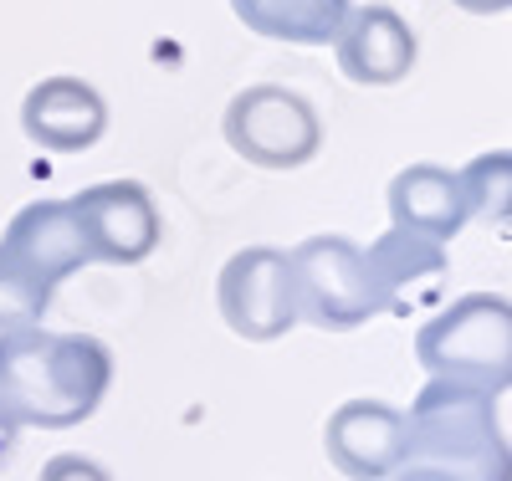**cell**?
Segmentation results:
<instances>
[{
	"label": "cell",
	"mask_w": 512,
	"mask_h": 481,
	"mask_svg": "<svg viewBox=\"0 0 512 481\" xmlns=\"http://www.w3.org/2000/svg\"><path fill=\"white\" fill-rule=\"evenodd\" d=\"M456 185L466 200V221H487L507 231V210H512V154L507 149L477 154L466 169H456Z\"/></svg>",
	"instance_id": "cell-15"
},
{
	"label": "cell",
	"mask_w": 512,
	"mask_h": 481,
	"mask_svg": "<svg viewBox=\"0 0 512 481\" xmlns=\"http://www.w3.org/2000/svg\"><path fill=\"white\" fill-rule=\"evenodd\" d=\"M246 31L287 47H328L349 16V0H231Z\"/></svg>",
	"instance_id": "cell-14"
},
{
	"label": "cell",
	"mask_w": 512,
	"mask_h": 481,
	"mask_svg": "<svg viewBox=\"0 0 512 481\" xmlns=\"http://www.w3.org/2000/svg\"><path fill=\"white\" fill-rule=\"evenodd\" d=\"M52 282H41L36 272H26L21 261L0 246V333L11 328H36L52 308Z\"/></svg>",
	"instance_id": "cell-16"
},
{
	"label": "cell",
	"mask_w": 512,
	"mask_h": 481,
	"mask_svg": "<svg viewBox=\"0 0 512 481\" xmlns=\"http://www.w3.org/2000/svg\"><path fill=\"white\" fill-rule=\"evenodd\" d=\"M72 215L82 226V241H88V261H108V267H139V261L154 256L164 221H159V205L149 195V185L139 180H103L77 190Z\"/></svg>",
	"instance_id": "cell-6"
},
{
	"label": "cell",
	"mask_w": 512,
	"mask_h": 481,
	"mask_svg": "<svg viewBox=\"0 0 512 481\" xmlns=\"http://www.w3.org/2000/svg\"><path fill=\"white\" fill-rule=\"evenodd\" d=\"M221 134L236 159L256 169H303L323 149L318 108L282 82H251L226 103Z\"/></svg>",
	"instance_id": "cell-5"
},
{
	"label": "cell",
	"mask_w": 512,
	"mask_h": 481,
	"mask_svg": "<svg viewBox=\"0 0 512 481\" xmlns=\"http://www.w3.org/2000/svg\"><path fill=\"white\" fill-rule=\"evenodd\" d=\"M26 272H36L41 282L62 287L72 272L88 267V241H82V226L67 200H31L11 215L6 236H0Z\"/></svg>",
	"instance_id": "cell-12"
},
{
	"label": "cell",
	"mask_w": 512,
	"mask_h": 481,
	"mask_svg": "<svg viewBox=\"0 0 512 481\" xmlns=\"http://www.w3.org/2000/svg\"><path fill=\"white\" fill-rule=\"evenodd\" d=\"M113 384V354L93 333L11 328L0 333V405L16 425L72 430L93 420Z\"/></svg>",
	"instance_id": "cell-1"
},
{
	"label": "cell",
	"mask_w": 512,
	"mask_h": 481,
	"mask_svg": "<svg viewBox=\"0 0 512 481\" xmlns=\"http://www.w3.org/2000/svg\"><path fill=\"white\" fill-rule=\"evenodd\" d=\"M364 267H369V287H374V308L410 318L425 302L441 297V287L451 277V256H446V241L390 226L374 246H364Z\"/></svg>",
	"instance_id": "cell-8"
},
{
	"label": "cell",
	"mask_w": 512,
	"mask_h": 481,
	"mask_svg": "<svg viewBox=\"0 0 512 481\" xmlns=\"http://www.w3.org/2000/svg\"><path fill=\"white\" fill-rule=\"evenodd\" d=\"M456 6H461V11H472V16H502L512 0H456Z\"/></svg>",
	"instance_id": "cell-20"
},
{
	"label": "cell",
	"mask_w": 512,
	"mask_h": 481,
	"mask_svg": "<svg viewBox=\"0 0 512 481\" xmlns=\"http://www.w3.org/2000/svg\"><path fill=\"white\" fill-rule=\"evenodd\" d=\"M216 297H221L226 328L246 343H272L297 323L292 287H287V251L277 246L236 251L216 277Z\"/></svg>",
	"instance_id": "cell-7"
},
{
	"label": "cell",
	"mask_w": 512,
	"mask_h": 481,
	"mask_svg": "<svg viewBox=\"0 0 512 481\" xmlns=\"http://www.w3.org/2000/svg\"><path fill=\"white\" fill-rule=\"evenodd\" d=\"M390 226L420 231L431 241H456L466 226V200L446 164H410L390 180Z\"/></svg>",
	"instance_id": "cell-13"
},
{
	"label": "cell",
	"mask_w": 512,
	"mask_h": 481,
	"mask_svg": "<svg viewBox=\"0 0 512 481\" xmlns=\"http://www.w3.org/2000/svg\"><path fill=\"white\" fill-rule=\"evenodd\" d=\"M333 52H338V67H344L349 82L395 87L410 77V67L420 57V41L395 6L374 0V6H349L344 26L333 36Z\"/></svg>",
	"instance_id": "cell-9"
},
{
	"label": "cell",
	"mask_w": 512,
	"mask_h": 481,
	"mask_svg": "<svg viewBox=\"0 0 512 481\" xmlns=\"http://www.w3.org/2000/svg\"><path fill=\"white\" fill-rule=\"evenodd\" d=\"M415 359L431 379L507 395L512 384V302L502 292H466L415 333Z\"/></svg>",
	"instance_id": "cell-3"
},
{
	"label": "cell",
	"mask_w": 512,
	"mask_h": 481,
	"mask_svg": "<svg viewBox=\"0 0 512 481\" xmlns=\"http://www.w3.org/2000/svg\"><path fill=\"white\" fill-rule=\"evenodd\" d=\"M323 451L349 481H390L405 461V410L384 400H344L323 425Z\"/></svg>",
	"instance_id": "cell-10"
},
{
	"label": "cell",
	"mask_w": 512,
	"mask_h": 481,
	"mask_svg": "<svg viewBox=\"0 0 512 481\" xmlns=\"http://www.w3.org/2000/svg\"><path fill=\"white\" fill-rule=\"evenodd\" d=\"M287 287H292L297 323H313L323 333H349L379 318L364 246H354L349 236H308L303 246H292Z\"/></svg>",
	"instance_id": "cell-4"
},
{
	"label": "cell",
	"mask_w": 512,
	"mask_h": 481,
	"mask_svg": "<svg viewBox=\"0 0 512 481\" xmlns=\"http://www.w3.org/2000/svg\"><path fill=\"white\" fill-rule=\"evenodd\" d=\"M502 395L472 384L431 379L405 415V461H431L466 481H512L507 425L497 415Z\"/></svg>",
	"instance_id": "cell-2"
},
{
	"label": "cell",
	"mask_w": 512,
	"mask_h": 481,
	"mask_svg": "<svg viewBox=\"0 0 512 481\" xmlns=\"http://www.w3.org/2000/svg\"><path fill=\"white\" fill-rule=\"evenodd\" d=\"M36 481H113V476H108V466H98L93 456H72V451H62V456H52L47 466H41Z\"/></svg>",
	"instance_id": "cell-17"
},
{
	"label": "cell",
	"mask_w": 512,
	"mask_h": 481,
	"mask_svg": "<svg viewBox=\"0 0 512 481\" xmlns=\"http://www.w3.org/2000/svg\"><path fill=\"white\" fill-rule=\"evenodd\" d=\"M21 134L47 154H82L108 134V103L82 77H47L21 103Z\"/></svg>",
	"instance_id": "cell-11"
},
{
	"label": "cell",
	"mask_w": 512,
	"mask_h": 481,
	"mask_svg": "<svg viewBox=\"0 0 512 481\" xmlns=\"http://www.w3.org/2000/svg\"><path fill=\"white\" fill-rule=\"evenodd\" d=\"M16 441H21V425L11 420V410L0 405V471H6L16 461Z\"/></svg>",
	"instance_id": "cell-19"
},
{
	"label": "cell",
	"mask_w": 512,
	"mask_h": 481,
	"mask_svg": "<svg viewBox=\"0 0 512 481\" xmlns=\"http://www.w3.org/2000/svg\"><path fill=\"white\" fill-rule=\"evenodd\" d=\"M390 481H466V476H456L446 466H431V461H400L390 471Z\"/></svg>",
	"instance_id": "cell-18"
}]
</instances>
